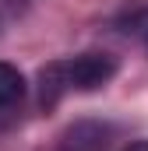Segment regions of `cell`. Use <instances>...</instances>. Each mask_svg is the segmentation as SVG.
Returning a JSON list of instances; mask_svg holds the SVG:
<instances>
[{"label": "cell", "instance_id": "1", "mask_svg": "<svg viewBox=\"0 0 148 151\" xmlns=\"http://www.w3.org/2000/svg\"><path fill=\"white\" fill-rule=\"evenodd\" d=\"M116 74V60L106 53H81L42 67V106H53L64 91H95Z\"/></svg>", "mask_w": 148, "mask_h": 151}, {"label": "cell", "instance_id": "2", "mask_svg": "<svg viewBox=\"0 0 148 151\" xmlns=\"http://www.w3.org/2000/svg\"><path fill=\"white\" fill-rule=\"evenodd\" d=\"M21 99H25V77H21V70L11 67V63H0V113L14 109Z\"/></svg>", "mask_w": 148, "mask_h": 151}, {"label": "cell", "instance_id": "3", "mask_svg": "<svg viewBox=\"0 0 148 151\" xmlns=\"http://www.w3.org/2000/svg\"><path fill=\"white\" fill-rule=\"evenodd\" d=\"M123 151H148V141H138V144H131V148H123Z\"/></svg>", "mask_w": 148, "mask_h": 151}]
</instances>
